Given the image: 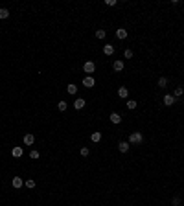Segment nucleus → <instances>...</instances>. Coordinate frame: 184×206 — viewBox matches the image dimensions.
<instances>
[{
  "label": "nucleus",
  "instance_id": "obj_27",
  "mask_svg": "<svg viewBox=\"0 0 184 206\" xmlns=\"http://www.w3.org/2000/svg\"><path fill=\"white\" fill-rule=\"evenodd\" d=\"M105 4H107V6H116V0H107Z\"/></svg>",
  "mask_w": 184,
  "mask_h": 206
},
{
  "label": "nucleus",
  "instance_id": "obj_25",
  "mask_svg": "<svg viewBox=\"0 0 184 206\" xmlns=\"http://www.w3.org/2000/svg\"><path fill=\"white\" fill-rule=\"evenodd\" d=\"M123 55H125V59H131V57H133V52H131V50H125Z\"/></svg>",
  "mask_w": 184,
  "mask_h": 206
},
{
  "label": "nucleus",
  "instance_id": "obj_19",
  "mask_svg": "<svg viewBox=\"0 0 184 206\" xmlns=\"http://www.w3.org/2000/svg\"><path fill=\"white\" fill-rule=\"evenodd\" d=\"M90 138H92V142H94V143H98V142L101 140V133H92V136H90Z\"/></svg>",
  "mask_w": 184,
  "mask_h": 206
},
{
  "label": "nucleus",
  "instance_id": "obj_16",
  "mask_svg": "<svg viewBox=\"0 0 184 206\" xmlns=\"http://www.w3.org/2000/svg\"><path fill=\"white\" fill-rule=\"evenodd\" d=\"M184 94V88L182 87H177L175 88V92H173V98H179V96H182Z\"/></svg>",
  "mask_w": 184,
  "mask_h": 206
},
{
  "label": "nucleus",
  "instance_id": "obj_21",
  "mask_svg": "<svg viewBox=\"0 0 184 206\" xmlns=\"http://www.w3.org/2000/svg\"><path fill=\"white\" fill-rule=\"evenodd\" d=\"M30 157L33 158V160H37L39 157H41V155H39V151H35V149H31V153H30Z\"/></svg>",
  "mask_w": 184,
  "mask_h": 206
},
{
  "label": "nucleus",
  "instance_id": "obj_7",
  "mask_svg": "<svg viewBox=\"0 0 184 206\" xmlns=\"http://www.w3.org/2000/svg\"><path fill=\"white\" fill-rule=\"evenodd\" d=\"M103 53L105 55H112V53H114V46L112 44H105L103 46Z\"/></svg>",
  "mask_w": 184,
  "mask_h": 206
},
{
  "label": "nucleus",
  "instance_id": "obj_4",
  "mask_svg": "<svg viewBox=\"0 0 184 206\" xmlns=\"http://www.w3.org/2000/svg\"><path fill=\"white\" fill-rule=\"evenodd\" d=\"M11 184H13V188L20 190V188H22V184H24V182H22V178H20V177H13V180H11Z\"/></svg>",
  "mask_w": 184,
  "mask_h": 206
},
{
  "label": "nucleus",
  "instance_id": "obj_12",
  "mask_svg": "<svg viewBox=\"0 0 184 206\" xmlns=\"http://www.w3.org/2000/svg\"><path fill=\"white\" fill-rule=\"evenodd\" d=\"M116 37H118V39H125V37H127V30H123V28L116 30Z\"/></svg>",
  "mask_w": 184,
  "mask_h": 206
},
{
  "label": "nucleus",
  "instance_id": "obj_14",
  "mask_svg": "<svg viewBox=\"0 0 184 206\" xmlns=\"http://www.w3.org/2000/svg\"><path fill=\"white\" fill-rule=\"evenodd\" d=\"M127 94H129V90L125 87H120L118 88V96H120V98H127Z\"/></svg>",
  "mask_w": 184,
  "mask_h": 206
},
{
  "label": "nucleus",
  "instance_id": "obj_24",
  "mask_svg": "<svg viewBox=\"0 0 184 206\" xmlns=\"http://www.w3.org/2000/svg\"><path fill=\"white\" fill-rule=\"evenodd\" d=\"M166 85H168V79L166 77H160L158 79V87H166Z\"/></svg>",
  "mask_w": 184,
  "mask_h": 206
},
{
  "label": "nucleus",
  "instance_id": "obj_9",
  "mask_svg": "<svg viewBox=\"0 0 184 206\" xmlns=\"http://www.w3.org/2000/svg\"><path fill=\"white\" fill-rule=\"evenodd\" d=\"M22 153H24V151H22V147H13V151H11V155H13L15 158H20Z\"/></svg>",
  "mask_w": 184,
  "mask_h": 206
},
{
  "label": "nucleus",
  "instance_id": "obj_26",
  "mask_svg": "<svg viewBox=\"0 0 184 206\" xmlns=\"http://www.w3.org/2000/svg\"><path fill=\"white\" fill-rule=\"evenodd\" d=\"M88 153H90V151H88V147H81V155H83V157H87Z\"/></svg>",
  "mask_w": 184,
  "mask_h": 206
},
{
  "label": "nucleus",
  "instance_id": "obj_6",
  "mask_svg": "<svg viewBox=\"0 0 184 206\" xmlns=\"http://www.w3.org/2000/svg\"><path fill=\"white\" fill-rule=\"evenodd\" d=\"M33 142H35V136L31 133L24 134V143H26V145H33Z\"/></svg>",
  "mask_w": 184,
  "mask_h": 206
},
{
  "label": "nucleus",
  "instance_id": "obj_18",
  "mask_svg": "<svg viewBox=\"0 0 184 206\" xmlns=\"http://www.w3.org/2000/svg\"><path fill=\"white\" fill-rule=\"evenodd\" d=\"M66 107H68V103H66V101H59V103H57V109H59L61 112H65Z\"/></svg>",
  "mask_w": 184,
  "mask_h": 206
},
{
  "label": "nucleus",
  "instance_id": "obj_20",
  "mask_svg": "<svg viewBox=\"0 0 184 206\" xmlns=\"http://www.w3.org/2000/svg\"><path fill=\"white\" fill-rule=\"evenodd\" d=\"M127 109H131V111H133V109H136V101H135V99H129V101H127Z\"/></svg>",
  "mask_w": 184,
  "mask_h": 206
},
{
  "label": "nucleus",
  "instance_id": "obj_3",
  "mask_svg": "<svg viewBox=\"0 0 184 206\" xmlns=\"http://www.w3.org/2000/svg\"><path fill=\"white\" fill-rule=\"evenodd\" d=\"M83 85H85V87H87V88H92L94 85H96V79H94L92 76H87V77H85V79H83Z\"/></svg>",
  "mask_w": 184,
  "mask_h": 206
},
{
  "label": "nucleus",
  "instance_id": "obj_22",
  "mask_svg": "<svg viewBox=\"0 0 184 206\" xmlns=\"http://www.w3.org/2000/svg\"><path fill=\"white\" fill-rule=\"evenodd\" d=\"M26 188H35V180L33 178H28V180H26Z\"/></svg>",
  "mask_w": 184,
  "mask_h": 206
},
{
  "label": "nucleus",
  "instance_id": "obj_10",
  "mask_svg": "<svg viewBox=\"0 0 184 206\" xmlns=\"http://www.w3.org/2000/svg\"><path fill=\"white\" fill-rule=\"evenodd\" d=\"M164 103L169 107V105H173V103H175V98H173L171 94H166V96H164Z\"/></svg>",
  "mask_w": 184,
  "mask_h": 206
},
{
  "label": "nucleus",
  "instance_id": "obj_13",
  "mask_svg": "<svg viewBox=\"0 0 184 206\" xmlns=\"http://www.w3.org/2000/svg\"><path fill=\"white\" fill-rule=\"evenodd\" d=\"M118 149L122 151V153H127V151H129V142H120Z\"/></svg>",
  "mask_w": 184,
  "mask_h": 206
},
{
  "label": "nucleus",
  "instance_id": "obj_11",
  "mask_svg": "<svg viewBox=\"0 0 184 206\" xmlns=\"http://www.w3.org/2000/svg\"><path fill=\"white\" fill-rule=\"evenodd\" d=\"M112 68H114L116 72H120V70H123V61H122V59L114 61V64H112Z\"/></svg>",
  "mask_w": 184,
  "mask_h": 206
},
{
  "label": "nucleus",
  "instance_id": "obj_2",
  "mask_svg": "<svg viewBox=\"0 0 184 206\" xmlns=\"http://www.w3.org/2000/svg\"><path fill=\"white\" fill-rule=\"evenodd\" d=\"M83 70H85V74H92L94 70H96V64H94L92 61H87V63L83 64Z\"/></svg>",
  "mask_w": 184,
  "mask_h": 206
},
{
  "label": "nucleus",
  "instance_id": "obj_5",
  "mask_svg": "<svg viewBox=\"0 0 184 206\" xmlns=\"http://www.w3.org/2000/svg\"><path fill=\"white\" fill-rule=\"evenodd\" d=\"M85 103H87V101H85L83 98H77L76 101H74V109H76V111H79V109H83V107H85Z\"/></svg>",
  "mask_w": 184,
  "mask_h": 206
},
{
  "label": "nucleus",
  "instance_id": "obj_23",
  "mask_svg": "<svg viewBox=\"0 0 184 206\" xmlns=\"http://www.w3.org/2000/svg\"><path fill=\"white\" fill-rule=\"evenodd\" d=\"M96 37L98 39H105V30H98V32H96Z\"/></svg>",
  "mask_w": 184,
  "mask_h": 206
},
{
  "label": "nucleus",
  "instance_id": "obj_17",
  "mask_svg": "<svg viewBox=\"0 0 184 206\" xmlns=\"http://www.w3.org/2000/svg\"><path fill=\"white\" fill-rule=\"evenodd\" d=\"M7 17H9V11L6 7H0V18H7Z\"/></svg>",
  "mask_w": 184,
  "mask_h": 206
},
{
  "label": "nucleus",
  "instance_id": "obj_15",
  "mask_svg": "<svg viewBox=\"0 0 184 206\" xmlns=\"http://www.w3.org/2000/svg\"><path fill=\"white\" fill-rule=\"evenodd\" d=\"M66 92H68V94H76V92H77V87L74 83H70L68 87H66Z\"/></svg>",
  "mask_w": 184,
  "mask_h": 206
},
{
  "label": "nucleus",
  "instance_id": "obj_8",
  "mask_svg": "<svg viewBox=\"0 0 184 206\" xmlns=\"http://www.w3.org/2000/svg\"><path fill=\"white\" fill-rule=\"evenodd\" d=\"M109 118H111V122H112V123H120V122H122V116H120L118 112H112Z\"/></svg>",
  "mask_w": 184,
  "mask_h": 206
},
{
  "label": "nucleus",
  "instance_id": "obj_1",
  "mask_svg": "<svg viewBox=\"0 0 184 206\" xmlns=\"http://www.w3.org/2000/svg\"><path fill=\"white\" fill-rule=\"evenodd\" d=\"M142 140H144L142 133H131V136H129V142L131 143H140Z\"/></svg>",
  "mask_w": 184,
  "mask_h": 206
}]
</instances>
